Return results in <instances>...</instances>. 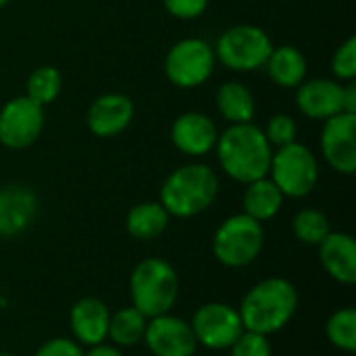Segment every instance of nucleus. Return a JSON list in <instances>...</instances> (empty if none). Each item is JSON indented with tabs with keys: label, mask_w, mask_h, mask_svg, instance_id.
<instances>
[{
	"label": "nucleus",
	"mask_w": 356,
	"mask_h": 356,
	"mask_svg": "<svg viewBox=\"0 0 356 356\" xmlns=\"http://www.w3.org/2000/svg\"><path fill=\"white\" fill-rule=\"evenodd\" d=\"M215 150L223 173L238 184L246 186L269 175L273 146L254 123L229 125L219 134Z\"/></svg>",
	"instance_id": "nucleus-1"
},
{
	"label": "nucleus",
	"mask_w": 356,
	"mask_h": 356,
	"mask_svg": "<svg viewBox=\"0 0 356 356\" xmlns=\"http://www.w3.org/2000/svg\"><path fill=\"white\" fill-rule=\"evenodd\" d=\"M298 311V290L286 277H267L254 284L240 302L244 330L271 336L282 332Z\"/></svg>",
	"instance_id": "nucleus-2"
},
{
	"label": "nucleus",
	"mask_w": 356,
	"mask_h": 356,
	"mask_svg": "<svg viewBox=\"0 0 356 356\" xmlns=\"http://www.w3.org/2000/svg\"><path fill=\"white\" fill-rule=\"evenodd\" d=\"M219 194V177L204 163H188L167 175L159 202L169 217L192 219L213 207Z\"/></svg>",
	"instance_id": "nucleus-3"
},
{
	"label": "nucleus",
	"mask_w": 356,
	"mask_h": 356,
	"mask_svg": "<svg viewBox=\"0 0 356 356\" xmlns=\"http://www.w3.org/2000/svg\"><path fill=\"white\" fill-rule=\"evenodd\" d=\"M129 296L131 307L146 319L171 313L179 298V275L175 267L161 257L140 261L129 275Z\"/></svg>",
	"instance_id": "nucleus-4"
},
{
	"label": "nucleus",
	"mask_w": 356,
	"mask_h": 356,
	"mask_svg": "<svg viewBox=\"0 0 356 356\" xmlns=\"http://www.w3.org/2000/svg\"><path fill=\"white\" fill-rule=\"evenodd\" d=\"M265 246L263 223L238 213L227 217L213 236V254L227 269H244L252 265Z\"/></svg>",
	"instance_id": "nucleus-5"
},
{
	"label": "nucleus",
	"mask_w": 356,
	"mask_h": 356,
	"mask_svg": "<svg viewBox=\"0 0 356 356\" xmlns=\"http://www.w3.org/2000/svg\"><path fill=\"white\" fill-rule=\"evenodd\" d=\"M269 177L286 198H305L319 181L317 156L300 142L286 144L273 152Z\"/></svg>",
	"instance_id": "nucleus-6"
},
{
	"label": "nucleus",
	"mask_w": 356,
	"mask_h": 356,
	"mask_svg": "<svg viewBox=\"0 0 356 356\" xmlns=\"http://www.w3.org/2000/svg\"><path fill=\"white\" fill-rule=\"evenodd\" d=\"M213 50L223 67L248 73L265 67L273 50V42L267 31L257 25H234L221 33Z\"/></svg>",
	"instance_id": "nucleus-7"
},
{
	"label": "nucleus",
	"mask_w": 356,
	"mask_h": 356,
	"mask_svg": "<svg viewBox=\"0 0 356 356\" xmlns=\"http://www.w3.org/2000/svg\"><path fill=\"white\" fill-rule=\"evenodd\" d=\"M215 50L200 38L175 42L165 56L167 79L184 90L202 86L215 71Z\"/></svg>",
	"instance_id": "nucleus-8"
},
{
	"label": "nucleus",
	"mask_w": 356,
	"mask_h": 356,
	"mask_svg": "<svg viewBox=\"0 0 356 356\" xmlns=\"http://www.w3.org/2000/svg\"><path fill=\"white\" fill-rule=\"evenodd\" d=\"M190 327L198 346L207 350H229L244 332L240 313L227 302H207L192 315Z\"/></svg>",
	"instance_id": "nucleus-9"
},
{
	"label": "nucleus",
	"mask_w": 356,
	"mask_h": 356,
	"mask_svg": "<svg viewBox=\"0 0 356 356\" xmlns=\"http://www.w3.org/2000/svg\"><path fill=\"white\" fill-rule=\"evenodd\" d=\"M44 106L27 96H17L0 108V144L8 150L33 146L44 131Z\"/></svg>",
	"instance_id": "nucleus-10"
},
{
	"label": "nucleus",
	"mask_w": 356,
	"mask_h": 356,
	"mask_svg": "<svg viewBox=\"0 0 356 356\" xmlns=\"http://www.w3.org/2000/svg\"><path fill=\"white\" fill-rule=\"evenodd\" d=\"M321 152L325 163L342 173L356 171V113H338L323 121Z\"/></svg>",
	"instance_id": "nucleus-11"
},
{
	"label": "nucleus",
	"mask_w": 356,
	"mask_h": 356,
	"mask_svg": "<svg viewBox=\"0 0 356 356\" xmlns=\"http://www.w3.org/2000/svg\"><path fill=\"white\" fill-rule=\"evenodd\" d=\"M142 342L154 356H194L198 350L190 321L173 313L148 319Z\"/></svg>",
	"instance_id": "nucleus-12"
},
{
	"label": "nucleus",
	"mask_w": 356,
	"mask_h": 356,
	"mask_svg": "<svg viewBox=\"0 0 356 356\" xmlns=\"http://www.w3.org/2000/svg\"><path fill=\"white\" fill-rule=\"evenodd\" d=\"M40 213V200L27 186L0 188V238H15L27 232Z\"/></svg>",
	"instance_id": "nucleus-13"
},
{
	"label": "nucleus",
	"mask_w": 356,
	"mask_h": 356,
	"mask_svg": "<svg viewBox=\"0 0 356 356\" xmlns=\"http://www.w3.org/2000/svg\"><path fill=\"white\" fill-rule=\"evenodd\" d=\"M136 106L129 96L119 92H108L98 96L86 115V123L90 131L98 138H115L123 134L131 119H134Z\"/></svg>",
	"instance_id": "nucleus-14"
},
{
	"label": "nucleus",
	"mask_w": 356,
	"mask_h": 356,
	"mask_svg": "<svg viewBox=\"0 0 356 356\" xmlns=\"http://www.w3.org/2000/svg\"><path fill=\"white\" fill-rule=\"evenodd\" d=\"M219 140L217 125L211 117L190 111L179 115L171 125V142L186 156H204L215 150Z\"/></svg>",
	"instance_id": "nucleus-15"
},
{
	"label": "nucleus",
	"mask_w": 356,
	"mask_h": 356,
	"mask_svg": "<svg viewBox=\"0 0 356 356\" xmlns=\"http://www.w3.org/2000/svg\"><path fill=\"white\" fill-rule=\"evenodd\" d=\"M342 94L344 86L338 79H305L296 88V106L305 117L313 121H325L342 113Z\"/></svg>",
	"instance_id": "nucleus-16"
},
{
	"label": "nucleus",
	"mask_w": 356,
	"mask_h": 356,
	"mask_svg": "<svg viewBox=\"0 0 356 356\" xmlns=\"http://www.w3.org/2000/svg\"><path fill=\"white\" fill-rule=\"evenodd\" d=\"M108 323H111V311L100 298L86 296V298H79L71 307L69 327H71L73 340L79 346L88 348V346L106 342Z\"/></svg>",
	"instance_id": "nucleus-17"
},
{
	"label": "nucleus",
	"mask_w": 356,
	"mask_h": 356,
	"mask_svg": "<svg viewBox=\"0 0 356 356\" xmlns=\"http://www.w3.org/2000/svg\"><path fill=\"white\" fill-rule=\"evenodd\" d=\"M323 271L342 286L356 284V242L346 232H330L317 246Z\"/></svg>",
	"instance_id": "nucleus-18"
},
{
	"label": "nucleus",
	"mask_w": 356,
	"mask_h": 356,
	"mask_svg": "<svg viewBox=\"0 0 356 356\" xmlns=\"http://www.w3.org/2000/svg\"><path fill=\"white\" fill-rule=\"evenodd\" d=\"M284 198L286 196L267 175L257 181L246 184V190L242 196V209H244V215L252 217L259 223H265L280 215L284 207Z\"/></svg>",
	"instance_id": "nucleus-19"
},
{
	"label": "nucleus",
	"mask_w": 356,
	"mask_h": 356,
	"mask_svg": "<svg viewBox=\"0 0 356 356\" xmlns=\"http://www.w3.org/2000/svg\"><path fill=\"white\" fill-rule=\"evenodd\" d=\"M269 77L280 88H298L307 79V56L296 46H277L271 50L267 63Z\"/></svg>",
	"instance_id": "nucleus-20"
},
{
	"label": "nucleus",
	"mask_w": 356,
	"mask_h": 356,
	"mask_svg": "<svg viewBox=\"0 0 356 356\" xmlns=\"http://www.w3.org/2000/svg\"><path fill=\"white\" fill-rule=\"evenodd\" d=\"M215 104H217L219 115L232 125L252 123L254 113H257L254 94L240 81H227L219 86L215 94Z\"/></svg>",
	"instance_id": "nucleus-21"
},
{
	"label": "nucleus",
	"mask_w": 356,
	"mask_h": 356,
	"mask_svg": "<svg viewBox=\"0 0 356 356\" xmlns=\"http://www.w3.org/2000/svg\"><path fill=\"white\" fill-rule=\"evenodd\" d=\"M169 221L171 217L161 202H140L129 209L125 217V229L134 240L150 242L165 234Z\"/></svg>",
	"instance_id": "nucleus-22"
},
{
	"label": "nucleus",
	"mask_w": 356,
	"mask_h": 356,
	"mask_svg": "<svg viewBox=\"0 0 356 356\" xmlns=\"http://www.w3.org/2000/svg\"><path fill=\"white\" fill-rule=\"evenodd\" d=\"M148 319L134 307H123L111 313L106 340L119 348H134L144 340Z\"/></svg>",
	"instance_id": "nucleus-23"
},
{
	"label": "nucleus",
	"mask_w": 356,
	"mask_h": 356,
	"mask_svg": "<svg viewBox=\"0 0 356 356\" xmlns=\"http://www.w3.org/2000/svg\"><path fill=\"white\" fill-rule=\"evenodd\" d=\"M25 90H27L25 92L27 98H31L40 106H46V104H52L58 98V94L63 90V77H60L56 67L42 65V67L31 71V75L27 77Z\"/></svg>",
	"instance_id": "nucleus-24"
},
{
	"label": "nucleus",
	"mask_w": 356,
	"mask_h": 356,
	"mask_svg": "<svg viewBox=\"0 0 356 356\" xmlns=\"http://www.w3.org/2000/svg\"><path fill=\"white\" fill-rule=\"evenodd\" d=\"M292 232L298 242L307 246H319L332 232L330 219L319 209H302L292 219Z\"/></svg>",
	"instance_id": "nucleus-25"
},
{
	"label": "nucleus",
	"mask_w": 356,
	"mask_h": 356,
	"mask_svg": "<svg viewBox=\"0 0 356 356\" xmlns=\"http://www.w3.org/2000/svg\"><path fill=\"white\" fill-rule=\"evenodd\" d=\"M325 336L330 344L342 353L356 350V311L353 307L338 309L325 323Z\"/></svg>",
	"instance_id": "nucleus-26"
},
{
	"label": "nucleus",
	"mask_w": 356,
	"mask_h": 356,
	"mask_svg": "<svg viewBox=\"0 0 356 356\" xmlns=\"http://www.w3.org/2000/svg\"><path fill=\"white\" fill-rule=\"evenodd\" d=\"M267 142L275 148H282L286 144H292L296 142V134H298V127H296V121L286 115V113H277L273 115L269 121H267V127L263 129Z\"/></svg>",
	"instance_id": "nucleus-27"
},
{
	"label": "nucleus",
	"mask_w": 356,
	"mask_h": 356,
	"mask_svg": "<svg viewBox=\"0 0 356 356\" xmlns=\"http://www.w3.org/2000/svg\"><path fill=\"white\" fill-rule=\"evenodd\" d=\"M332 73L338 81H353L356 77V38H346L332 56Z\"/></svg>",
	"instance_id": "nucleus-28"
},
{
	"label": "nucleus",
	"mask_w": 356,
	"mask_h": 356,
	"mask_svg": "<svg viewBox=\"0 0 356 356\" xmlns=\"http://www.w3.org/2000/svg\"><path fill=\"white\" fill-rule=\"evenodd\" d=\"M229 356H273L269 336L244 330L240 338L229 346Z\"/></svg>",
	"instance_id": "nucleus-29"
},
{
	"label": "nucleus",
	"mask_w": 356,
	"mask_h": 356,
	"mask_svg": "<svg viewBox=\"0 0 356 356\" xmlns=\"http://www.w3.org/2000/svg\"><path fill=\"white\" fill-rule=\"evenodd\" d=\"M163 6L175 19L192 21V19H198L207 10L209 0H163Z\"/></svg>",
	"instance_id": "nucleus-30"
},
{
	"label": "nucleus",
	"mask_w": 356,
	"mask_h": 356,
	"mask_svg": "<svg viewBox=\"0 0 356 356\" xmlns=\"http://www.w3.org/2000/svg\"><path fill=\"white\" fill-rule=\"evenodd\" d=\"M33 356H83V346H79L73 338H52L46 340Z\"/></svg>",
	"instance_id": "nucleus-31"
},
{
	"label": "nucleus",
	"mask_w": 356,
	"mask_h": 356,
	"mask_svg": "<svg viewBox=\"0 0 356 356\" xmlns=\"http://www.w3.org/2000/svg\"><path fill=\"white\" fill-rule=\"evenodd\" d=\"M83 356H123V348L111 342H100V344L88 346V350H83Z\"/></svg>",
	"instance_id": "nucleus-32"
},
{
	"label": "nucleus",
	"mask_w": 356,
	"mask_h": 356,
	"mask_svg": "<svg viewBox=\"0 0 356 356\" xmlns=\"http://www.w3.org/2000/svg\"><path fill=\"white\" fill-rule=\"evenodd\" d=\"M342 113H356V83L355 79L344 86L342 94Z\"/></svg>",
	"instance_id": "nucleus-33"
},
{
	"label": "nucleus",
	"mask_w": 356,
	"mask_h": 356,
	"mask_svg": "<svg viewBox=\"0 0 356 356\" xmlns=\"http://www.w3.org/2000/svg\"><path fill=\"white\" fill-rule=\"evenodd\" d=\"M8 2H10V0H0V8H2V6H6Z\"/></svg>",
	"instance_id": "nucleus-34"
},
{
	"label": "nucleus",
	"mask_w": 356,
	"mask_h": 356,
	"mask_svg": "<svg viewBox=\"0 0 356 356\" xmlns=\"http://www.w3.org/2000/svg\"><path fill=\"white\" fill-rule=\"evenodd\" d=\"M0 356H17V355H13V353H0Z\"/></svg>",
	"instance_id": "nucleus-35"
}]
</instances>
